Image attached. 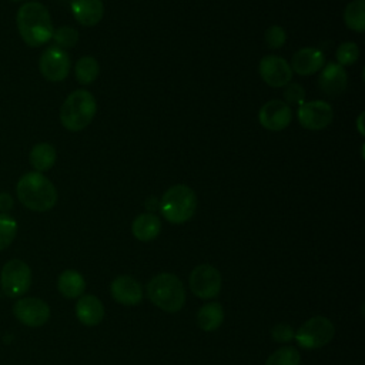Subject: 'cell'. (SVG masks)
Masks as SVG:
<instances>
[{
	"label": "cell",
	"mask_w": 365,
	"mask_h": 365,
	"mask_svg": "<svg viewBox=\"0 0 365 365\" xmlns=\"http://www.w3.org/2000/svg\"><path fill=\"white\" fill-rule=\"evenodd\" d=\"M111 297L121 305L133 307L141 302L143 288L141 284L131 275H118L110 285Z\"/></svg>",
	"instance_id": "cell-15"
},
{
	"label": "cell",
	"mask_w": 365,
	"mask_h": 365,
	"mask_svg": "<svg viewBox=\"0 0 365 365\" xmlns=\"http://www.w3.org/2000/svg\"><path fill=\"white\" fill-rule=\"evenodd\" d=\"M294 334L295 332H294L292 327L288 325V324H284V322L274 325L272 329H271L272 339L277 341V342H281V344L282 342H289L294 338Z\"/></svg>",
	"instance_id": "cell-31"
},
{
	"label": "cell",
	"mask_w": 365,
	"mask_h": 365,
	"mask_svg": "<svg viewBox=\"0 0 365 365\" xmlns=\"http://www.w3.org/2000/svg\"><path fill=\"white\" fill-rule=\"evenodd\" d=\"M96 111L94 96L87 90H76L67 96L60 108L61 125L73 133L81 131L93 121Z\"/></svg>",
	"instance_id": "cell-4"
},
{
	"label": "cell",
	"mask_w": 365,
	"mask_h": 365,
	"mask_svg": "<svg viewBox=\"0 0 365 365\" xmlns=\"http://www.w3.org/2000/svg\"><path fill=\"white\" fill-rule=\"evenodd\" d=\"M0 285L3 292L10 297L24 295L31 285V269L21 259L7 261L0 272Z\"/></svg>",
	"instance_id": "cell-7"
},
{
	"label": "cell",
	"mask_w": 365,
	"mask_h": 365,
	"mask_svg": "<svg viewBox=\"0 0 365 365\" xmlns=\"http://www.w3.org/2000/svg\"><path fill=\"white\" fill-rule=\"evenodd\" d=\"M362 118H364V113H361V114L358 115V118H356V121H358V130H359V134H361V135L365 134V133H364V128H362Z\"/></svg>",
	"instance_id": "cell-34"
},
{
	"label": "cell",
	"mask_w": 365,
	"mask_h": 365,
	"mask_svg": "<svg viewBox=\"0 0 365 365\" xmlns=\"http://www.w3.org/2000/svg\"><path fill=\"white\" fill-rule=\"evenodd\" d=\"M346 86L348 76L342 66L334 61L324 64L318 78V87L322 93L331 97H336L346 90Z\"/></svg>",
	"instance_id": "cell-14"
},
{
	"label": "cell",
	"mask_w": 365,
	"mask_h": 365,
	"mask_svg": "<svg viewBox=\"0 0 365 365\" xmlns=\"http://www.w3.org/2000/svg\"><path fill=\"white\" fill-rule=\"evenodd\" d=\"M71 61L66 50L50 46L47 47L38 60V68L44 78L48 81H61L64 80L70 73Z\"/></svg>",
	"instance_id": "cell-10"
},
{
	"label": "cell",
	"mask_w": 365,
	"mask_h": 365,
	"mask_svg": "<svg viewBox=\"0 0 365 365\" xmlns=\"http://www.w3.org/2000/svg\"><path fill=\"white\" fill-rule=\"evenodd\" d=\"M264 38H265V43L269 48H279L285 44L287 41V33L284 30V27L281 26H277V24H272L269 26L265 33H264Z\"/></svg>",
	"instance_id": "cell-29"
},
{
	"label": "cell",
	"mask_w": 365,
	"mask_h": 365,
	"mask_svg": "<svg viewBox=\"0 0 365 365\" xmlns=\"http://www.w3.org/2000/svg\"><path fill=\"white\" fill-rule=\"evenodd\" d=\"M70 10L76 21L86 27L96 26L104 14L103 0H70Z\"/></svg>",
	"instance_id": "cell-17"
},
{
	"label": "cell",
	"mask_w": 365,
	"mask_h": 365,
	"mask_svg": "<svg viewBox=\"0 0 365 365\" xmlns=\"http://www.w3.org/2000/svg\"><path fill=\"white\" fill-rule=\"evenodd\" d=\"M325 64V56L319 48L302 47L299 48L289 63L292 73L298 76H311L318 73Z\"/></svg>",
	"instance_id": "cell-16"
},
{
	"label": "cell",
	"mask_w": 365,
	"mask_h": 365,
	"mask_svg": "<svg viewBox=\"0 0 365 365\" xmlns=\"http://www.w3.org/2000/svg\"><path fill=\"white\" fill-rule=\"evenodd\" d=\"M188 284L195 297L201 299H211L220 294L222 278L215 267L210 264H200L191 271Z\"/></svg>",
	"instance_id": "cell-8"
},
{
	"label": "cell",
	"mask_w": 365,
	"mask_h": 365,
	"mask_svg": "<svg viewBox=\"0 0 365 365\" xmlns=\"http://www.w3.org/2000/svg\"><path fill=\"white\" fill-rule=\"evenodd\" d=\"M344 21L346 27L356 33L365 31V0H352L344 10Z\"/></svg>",
	"instance_id": "cell-23"
},
{
	"label": "cell",
	"mask_w": 365,
	"mask_h": 365,
	"mask_svg": "<svg viewBox=\"0 0 365 365\" xmlns=\"http://www.w3.org/2000/svg\"><path fill=\"white\" fill-rule=\"evenodd\" d=\"M224 321V309L220 302H208L197 312V324L205 332H212L221 327Z\"/></svg>",
	"instance_id": "cell-22"
},
{
	"label": "cell",
	"mask_w": 365,
	"mask_h": 365,
	"mask_svg": "<svg viewBox=\"0 0 365 365\" xmlns=\"http://www.w3.org/2000/svg\"><path fill=\"white\" fill-rule=\"evenodd\" d=\"M285 103L291 106H301L305 103V88L299 83H288L284 88Z\"/></svg>",
	"instance_id": "cell-30"
},
{
	"label": "cell",
	"mask_w": 365,
	"mask_h": 365,
	"mask_svg": "<svg viewBox=\"0 0 365 365\" xmlns=\"http://www.w3.org/2000/svg\"><path fill=\"white\" fill-rule=\"evenodd\" d=\"M161 231V221L153 212H143L131 224L133 235L143 242L153 241Z\"/></svg>",
	"instance_id": "cell-19"
},
{
	"label": "cell",
	"mask_w": 365,
	"mask_h": 365,
	"mask_svg": "<svg viewBox=\"0 0 365 365\" xmlns=\"http://www.w3.org/2000/svg\"><path fill=\"white\" fill-rule=\"evenodd\" d=\"M51 38L54 40L57 47H60L63 50L71 48L78 41V31L71 26H61L53 31Z\"/></svg>",
	"instance_id": "cell-27"
},
{
	"label": "cell",
	"mask_w": 365,
	"mask_h": 365,
	"mask_svg": "<svg viewBox=\"0 0 365 365\" xmlns=\"http://www.w3.org/2000/svg\"><path fill=\"white\" fill-rule=\"evenodd\" d=\"M301 364V355L294 346H281L277 351H274L265 365H299Z\"/></svg>",
	"instance_id": "cell-25"
},
{
	"label": "cell",
	"mask_w": 365,
	"mask_h": 365,
	"mask_svg": "<svg viewBox=\"0 0 365 365\" xmlns=\"http://www.w3.org/2000/svg\"><path fill=\"white\" fill-rule=\"evenodd\" d=\"M13 204L14 201L9 192H0V212L7 214L13 208Z\"/></svg>",
	"instance_id": "cell-32"
},
{
	"label": "cell",
	"mask_w": 365,
	"mask_h": 365,
	"mask_svg": "<svg viewBox=\"0 0 365 365\" xmlns=\"http://www.w3.org/2000/svg\"><path fill=\"white\" fill-rule=\"evenodd\" d=\"M56 148L48 143H37L29 154V161L37 173L48 171L56 164Z\"/></svg>",
	"instance_id": "cell-21"
},
{
	"label": "cell",
	"mask_w": 365,
	"mask_h": 365,
	"mask_svg": "<svg viewBox=\"0 0 365 365\" xmlns=\"http://www.w3.org/2000/svg\"><path fill=\"white\" fill-rule=\"evenodd\" d=\"M292 120L291 107L282 100H269L258 111L259 124L268 131H281Z\"/></svg>",
	"instance_id": "cell-13"
},
{
	"label": "cell",
	"mask_w": 365,
	"mask_h": 365,
	"mask_svg": "<svg viewBox=\"0 0 365 365\" xmlns=\"http://www.w3.org/2000/svg\"><path fill=\"white\" fill-rule=\"evenodd\" d=\"M258 71L261 78L274 88L285 87L288 83H291L292 78L289 63L279 56L269 54L262 57L258 66Z\"/></svg>",
	"instance_id": "cell-12"
},
{
	"label": "cell",
	"mask_w": 365,
	"mask_h": 365,
	"mask_svg": "<svg viewBox=\"0 0 365 365\" xmlns=\"http://www.w3.org/2000/svg\"><path fill=\"white\" fill-rule=\"evenodd\" d=\"M19 201L29 210L46 212L57 202V190L54 184L41 173L30 171L20 177L16 185Z\"/></svg>",
	"instance_id": "cell-2"
},
{
	"label": "cell",
	"mask_w": 365,
	"mask_h": 365,
	"mask_svg": "<svg viewBox=\"0 0 365 365\" xmlns=\"http://www.w3.org/2000/svg\"><path fill=\"white\" fill-rule=\"evenodd\" d=\"M335 57H336V63L339 66H342V67L352 66L359 58V47L354 41H345L338 46V48L335 51Z\"/></svg>",
	"instance_id": "cell-28"
},
{
	"label": "cell",
	"mask_w": 365,
	"mask_h": 365,
	"mask_svg": "<svg viewBox=\"0 0 365 365\" xmlns=\"http://www.w3.org/2000/svg\"><path fill=\"white\" fill-rule=\"evenodd\" d=\"M14 317L24 325L36 328L44 325L50 318V307L36 297H24L13 305Z\"/></svg>",
	"instance_id": "cell-11"
},
{
	"label": "cell",
	"mask_w": 365,
	"mask_h": 365,
	"mask_svg": "<svg viewBox=\"0 0 365 365\" xmlns=\"http://www.w3.org/2000/svg\"><path fill=\"white\" fill-rule=\"evenodd\" d=\"M17 234V221L9 215L0 212V251L6 250Z\"/></svg>",
	"instance_id": "cell-26"
},
{
	"label": "cell",
	"mask_w": 365,
	"mask_h": 365,
	"mask_svg": "<svg viewBox=\"0 0 365 365\" xmlns=\"http://www.w3.org/2000/svg\"><path fill=\"white\" fill-rule=\"evenodd\" d=\"M157 205H160V201H158L155 197H150V198H147V201H145V207H147V210H148V211L155 210V207H157Z\"/></svg>",
	"instance_id": "cell-33"
},
{
	"label": "cell",
	"mask_w": 365,
	"mask_h": 365,
	"mask_svg": "<svg viewBox=\"0 0 365 365\" xmlns=\"http://www.w3.org/2000/svg\"><path fill=\"white\" fill-rule=\"evenodd\" d=\"M297 118L304 128L309 131H319L332 123L334 110L331 104L324 100H312L302 103L298 107Z\"/></svg>",
	"instance_id": "cell-9"
},
{
	"label": "cell",
	"mask_w": 365,
	"mask_h": 365,
	"mask_svg": "<svg viewBox=\"0 0 365 365\" xmlns=\"http://www.w3.org/2000/svg\"><path fill=\"white\" fill-rule=\"evenodd\" d=\"M147 297L160 309L174 314L185 304V289L181 279L171 272L154 275L147 284Z\"/></svg>",
	"instance_id": "cell-3"
},
{
	"label": "cell",
	"mask_w": 365,
	"mask_h": 365,
	"mask_svg": "<svg viewBox=\"0 0 365 365\" xmlns=\"http://www.w3.org/2000/svg\"><path fill=\"white\" fill-rule=\"evenodd\" d=\"M334 324L322 315L307 319L294 334L297 344L304 349H318L329 344L334 338Z\"/></svg>",
	"instance_id": "cell-6"
},
{
	"label": "cell",
	"mask_w": 365,
	"mask_h": 365,
	"mask_svg": "<svg viewBox=\"0 0 365 365\" xmlns=\"http://www.w3.org/2000/svg\"><path fill=\"white\" fill-rule=\"evenodd\" d=\"M76 317L81 324L87 327L98 325L104 318L103 302L91 294L78 297V301L76 304Z\"/></svg>",
	"instance_id": "cell-18"
},
{
	"label": "cell",
	"mask_w": 365,
	"mask_h": 365,
	"mask_svg": "<svg viewBox=\"0 0 365 365\" xmlns=\"http://www.w3.org/2000/svg\"><path fill=\"white\" fill-rule=\"evenodd\" d=\"M74 74H76V78L80 84L87 86L98 77L100 64L94 57L84 56V57L77 60L76 67H74Z\"/></svg>",
	"instance_id": "cell-24"
},
{
	"label": "cell",
	"mask_w": 365,
	"mask_h": 365,
	"mask_svg": "<svg viewBox=\"0 0 365 365\" xmlns=\"http://www.w3.org/2000/svg\"><path fill=\"white\" fill-rule=\"evenodd\" d=\"M11 1H21V0H11Z\"/></svg>",
	"instance_id": "cell-35"
},
{
	"label": "cell",
	"mask_w": 365,
	"mask_h": 365,
	"mask_svg": "<svg viewBox=\"0 0 365 365\" xmlns=\"http://www.w3.org/2000/svg\"><path fill=\"white\" fill-rule=\"evenodd\" d=\"M57 289L64 298L74 299L83 295L86 289V281L78 271L66 269L58 275Z\"/></svg>",
	"instance_id": "cell-20"
},
{
	"label": "cell",
	"mask_w": 365,
	"mask_h": 365,
	"mask_svg": "<svg viewBox=\"0 0 365 365\" xmlns=\"http://www.w3.org/2000/svg\"><path fill=\"white\" fill-rule=\"evenodd\" d=\"M17 30L23 41L30 47H40L53 37L51 16L40 1H27L20 6L16 16Z\"/></svg>",
	"instance_id": "cell-1"
},
{
	"label": "cell",
	"mask_w": 365,
	"mask_h": 365,
	"mask_svg": "<svg viewBox=\"0 0 365 365\" xmlns=\"http://www.w3.org/2000/svg\"><path fill=\"white\" fill-rule=\"evenodd\" d=\"M161 215L171 224H184L195 212L197 195L185 184L171 185L160 200Z\"/></svg>",
	"instance_id": "cell-5"
}]
</instances>
